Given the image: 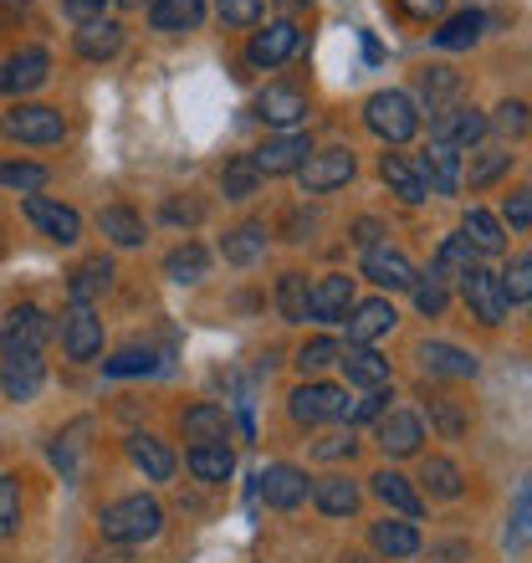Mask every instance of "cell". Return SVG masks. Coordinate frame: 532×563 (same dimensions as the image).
<instances>
[{
	"label": "cell",
	"instance_id": "24",
	"mask_svg": "<svg viewBox=\"0 0 532 563\" xmlns=\"http://www.w3.org/2000/svg\"><path fill=\"white\" fill-rule=\"evenodd\" d=\"M472 267H481V256L472 252V241L466 236H445L441 246H435V262H430V277L435 282H461Z\"/></svg>",
	"mask_w": 532,
	"mask_h": 563
},
{
	"label": "cell",
	"instance_id": "20",
	"mask_svg": "<svg viewBox=\"0 0 532 563\" xmlns=\"http://www.w3.org/2000/svg\"><path fill=\"white\" fill-rule=\"evenodd\" d=\"M364 277L389 287V292L414 287V267L404 262V252H389V246H369V252H364Z\"/></svg>",
	"mask_w": 532,
	"mask_h": 563
},
{
	"label": "cell",
	"instance_id": "48",
	"mask_svg": "<svg viewBox=\"0 0 532 563\" xmlns=\"http://www.w3.org/2000/svg\"><path fill=\"white\" fill-rule=\"evenodd\" d=\"M410 292H414V308L425 312V318H441V312L451 308V292H445V282H435V277H430V282L414 277Z\"/></svg>",
	"mask_w": 532,
	"mask_h": 563
},
{
	"label": "cell",
	"instance_id": "62",
	"mask_svg": "<svg viewBox=\"0 0 532 563\" xmlns=\"http://www.w3.org/2000/svg\"><path fill=\"white\" fill-rule=\"evenodd\" d=\"M343 563H369V559H364V553H348V559H343Z\"/></svg>",
	"mask_w": 532,
	"mask_h": 563
},
{
	"label": "cell",
	"instance_id": "33",
	"mask_svg": "<svg viewBox=\"0 0 532 563\" xmlns=\"http://www.w3.org/2000/svg\"><path fill=\"white\" fill-rule=\"evenodd\" d=\"M466 241H472V252L476 256H497L507 252V236H502V225H497V216L481 206L466 210Z\"/></svg>",
	"mask_w": 532,
	"mask_h": 563
},
{
	"label": "cell",
	"instance_id": "8",
	"mask_svg": "<svg viewBox=\"0 0 532 563\" xmlns=\"http://www.w3.org/2000/svg\"><path fill=\"white\" fill-rule=\"evenodd\" d=\"M256 497H262L266 507H277V512H292V507L308 503V472L277 461V466H266V472L256 476Z\"/></svg>",
	"mask_w": 532,
	"mask_h": 563
},
{
	"label": "cell",
	"instance_id": "7",
	"mask_svg": "<svg viewBox=\"0 0 532 563\" xmlns=\"http://www.w3.org/2000/svg\"><path fill=\"white\" fill-rule=\"evenodd\" d=\"M410 169L430 195H456L461 190V154L451 144H435V139H430V148H420V159H414Z\"/></svg>",
	"mask_w": 532,
	"mask_h": 563
},
{
	"label": "cell",
	"instance_id": "38",
	"mask_svg": "<svg viewBox=\"0 0 532 563\" xmlns=\"http://www.w3.org/2000/svg\"><path fill=\"white\" fill-rule=\"evenodd\" d=\"M420 482H425L430 497H441V503H456L461 492H466V482H461V466L445 456H430L425 472H420Z\"/></svg>",
	"mask_w": 532,
	"mask_h": 563
},
{
	"label": "cell",
	"instance_id": "39",
	"mask_svg": "<svg viewBox=\"0 0 532 563\" xmlns=\"http://www.w3.org/2000/svg\"><path fill=\"white\" fill-rule=\"evenodd\" d=\"M98 225H103V236L113 241V246H138V241H144V221H138V210H129V206H103Z\"/></svg>",
	"mask_w": 532,
	"mask_h": 563
},
{
	"label": "cell",
	"instance_id": "14",
	"mask_svg": "<svg viewBox=\"0 0 532 563\" xmlns=\"http://www.w3.org/2000/svg\"><path fill=\"white\" fill-rule=\"evenodd\" d=\"M52 73V57H46L42 46H21L15 57L0 62V92H36Z\"/></svg>",
	"mask_w": 532,
	"mask_h": 563
},
{
	"label": "cell",
	"instance_id": "55",
	"mask_svg": "<svg viewBox=\"0 0 532 563\" xmlns=\"http://www.w3.org/2000/svg\"><path fill=\"white\" fill-rule=\"evenodd\" d=\"M385 400H389V389H369L364 400L348 405V416H343V420H348V426H354V420H374L379 410H385Z\"/></svg>",
	"mask_w": 532,
	"mask_h": 563
},
{
	"label": "cell",
	"instance_id": "18",
	"mask_svg": "<svg viewBox=\"0 0 532 563\" xmlns=\"http://www.w3.org/2000/svg\"><path fill=\"white\" fill-rule=\"evenodd\" d=\"M339 364H343V374H348V385H358V389H385V385H389V358L374 354L369 343H354V349H343Z\"/></svg>",
	"mask_w": 532,
	"mask_h": 563
},
{
	"label": "cell",
	"instance_id": "46",
	"mask_svg": "<svg viewBox=\"0 0 532 563\" xmlns=\"http://www.w3.org/2000/svg\"><path fill=\"white\" fill-rule=\"evenodd\" d=\"M414 82H420V98L430 103V113H435V108H441L445 98H451V92L461 88V77L451 73V67H425V73L414 77Z\"/></svg>",
	"mask_w": 532,
	"mask_h": 563
},
{
	"label": "cell",
	"instance_id": "57",
	"mask_svg": "<svg viewBox=\"0 0 532 563\" xmlns=\"http://www.w3.org/2000/svg\"><path fill=\"white\" fill-rule=\"evenodd\" d=\"M113 0H67V15H73L77 26H88V21H103V11Z\"/></svg>",
	"mask_w": 532,
	"mask_h": 563
},
{
	"label": "cell",
	"instance_id": "23",
	"mask_svg": "<svg viewBox=\"0 0 532 563\" xmlns=\"http://www.w3.org/2000/svg\"><path fill=\"white\" fill-rule=\"evenodd\" d=\"M420 441H425V430H420V416H410V410H395L379 426V451L385 456H414Z\"/></svg>",
	"mask_w": 532,
	"mask_h": 563
},
{
	"label": "cell",
	"instance_id": "45",
	"mask_svg": "<svg viewBox=\"0 0 532 563\" xmlns=\"http://www.w3.org/2000/svg\"><path fill=\"white\" fill-rule=\"evenodd\" d=\"M159 369V358H154V349H138V343H129V349H119V354L103 364L108 379H129V374H154Z\"/></svg>",
	"mask_w": 532,
	"mask_h": 563
},
{
	"label": "cell",
	"instance_id": "19",
	"mask_svg": "<svg viewBox=\"0 0 532 563\" xmlns=\"http://www.w3.org/2000/svg\"><path fill=\"white\" fill-rule=\"evenodd\" d=\"M395 323H399V312L389 308L385 297H369V302H354V308H348V339H354V343L385 339Z\"/></svg>",
	"mask_w": 532,
	"mask_h": 563
},
{
	"label": "cell",
	"instance_id": "53",
	"mask_svg": "<svg viewBox=\"0 0 532 563\" xmlns=\"http://www.w3.org/2000/svg\"><path fill=\"white\" fill-rule=\"evenodd\" d=\"M497 129H502V134H512V139L528 134V103H518V98H507V103L497 108Z\"/></svg>",
	"mask_w": 532,
	"mask_h": 563
},
{
	"label": "cell",
	"instance_id": "25",
	"mask_svg": "<svg viewBox=\"0 0 532 563\" xmlns=\"http://www.w3.org/2000/svg\"><path fill=\"white\" fill-rule=\"evenodd\" d=\"M129 456L148 482H169V476H175V451H169L164 441H154V435H144V430L129 435Z\"/></svg>",
	"mask_w": 532,
	"mask_h": 563
},
{
	"label": "cell",
	"instance_id": "1",
	"mask_svg": "<svg viewBox=\"0 0 532 563\" xmlns=\"http://www.w3.org/2000/svg\"><path fill=\"white\" fill-rule=\"evenodd\" d=\"M98 528H103L108 543H148V538L164 528V507L138 492V497H123V503L103 507Z\"/></svg>",
	"mask_w": 532,
	"mask_h": 563
},
{
	"label": "cell",
	"instance_id": "4",
	"mask_svg": "<svg viewBox=\"0 0 532 563\" xmlns=\"http://www.w3.org/2000/svg\"><path fill=\"white\" fill-rule=\"evenodd\" d=\"M46 339H52V318L36 302H21L0 328V354H42Z\"/></svg>",
	"mask_w": 532,
	"mask_h": 563
},
{
	"label": "cell",
	"instance_id": "10",
	"mask_svg": "<svg viewBox=\"0 0 532 563\" xmlns=\"http://www.w3.org/2000/svg\"><path fill=\"white\" fill-rule=\"evenodd\" d=\"M308 154H312V139H308V134H297V129H292V134L266 139V144L252 154V164H256V175H297Z\"/></svg>",
	"mask_w": 532,
	"mask_h": 563
},
{
	"label": "cell",
	"instance_id": "22",
	"mask_svg": "<svg viewBox=\"0 0 532 563\" xmlns=\"http://www.w3.org/2000/svg\"><path fill=\"white\" fill-rule=\"evenodd\" d=\"M369 543H374V553H385V559H414V553H420V528L404 518H385L369 528Z\"/></svg>",
	"mask_w": 532,
	"mask_h": 563
},
{
	"label": "cell",
	"instance_id": "59",
	"mask_svg": "<svg viewBox=\"0 0 532 563\" xmlns=\"http://www.w3.org/2000/svg\"><path fill=\"white\" fill-rule=\"evenodd\" d=\"M379 236H385V225H379V221H369V216H364V221H354V241L364 246V252H369V246H379Z\"/></svg>",
	"mask_w": 532,
	"mask_h": 563
},
{
	"label": "cell",
	"instance_id": "35",
	"mask_svg": "<svg viewBox=\"0 0 532 563\" xmlns=\"http://www.w3.org/2000/svg\"><path fill=\"white\" fill-rule=\"evenodd\" d=\"M262 252H266V225H256V221L236 225V231L221 241V256L231 262V267H252Z\"/></svg>",
	"mask_w": 532,
	"mask_h": 563
},
{
	"label": "cell",
	"instance_id": "28",
	"mask_svg": "<svg viewBox=\"0 0 532 563\" xmlns=\"http://www.w3.org/2000/svg\"><path fill=\"white\" fill-rule=\"evenodd\" d=\"M148 21H154V31H200L206 0H154Z\"/></svg>",
	"mask_w": 532,
	"mask_h": 563
},
{
	"label": "cell",
	"instance_id": "26",
	"mask_svg": "<svg viewBox=\"0 0 532 563\" xmlns=\"http://www.w3.org/2000/svg\"><path fill=\"white\" fill-rule=\"evenodd\" d=\"M119 46H123V26L119 21H88V26H77V57H88V62H108V57H119Z\"/></svg>",
	"mask_w": 532,
	"mask_h": 563
},
{
	"label": "cell",
	"instance_id": "37",
	"mask_svg": "<svg viewBox=\"0 0 532 563\" xmlns=\"http://www.w3.org/2000/svg\"><path fill=\"white\" fill-rule=\"evenodd\" d=\"M507 169H512V154H507V148H476L472 164H461V185L481 190V185H491V179H502Z\"/></svg>",
	"mask_w": 532,
	"mask_h": 563
},
{
	"label": "cell",
	"instance_id": "60",
	"mask_svg": "<svg viewBox=\"0 0 532 563\" xmlns=\"http://www.w3.org/2000/svg\"><path fill=\"white\" fill-rule=\"evenodd\" d=\"M445 0H399V11L414 15V21H430V15H441Z\"/></svg>",
	"mask_w": 532,
	"mask_h": 563
},
{
	"label": "cell",
	"instance_id": "11",
	"mask_svg": "<svg viewBox=\"0 0 532 563\" xmlns=\"http://www.w3.org/2000/svg\"><path fill=\"white\" fill-rule=\"evenodd\" d=\"M62 349H67V358H98L103 354V318L73 302V312L62 318Z\"/></svg>",
	"mask_w": 532,
	"mask_h": 563
},
{
	"label": "cell",
	"instance_id": "49",
	"mask_svg": "<svg viewBox=\"0 0 532 563\" xmlns=\"http://www.w3.org/2000/svg\"><path fill=\"white\" fill-rule=\"evenodd\" d=\"M339 343L333 339H312V343H302V354H297V369L302 374H318V369H328V364H339Z\"/></svg>",
	"mask_w": 532,
	"mask_h": 563
},
{
	"label": "cell",
	"instance_id": "31",
	"mask_svg": "<svg viewBox=\"0 0 532 563\" xmlns=\"http://www.w3.org/2000/svg\"><path fill=\"white\" fill-rule=\"evenodd\" d=\"M374 492H379V503L395 507L399 518H420V512H425V503H420V492L410 487V476H399V472H379V476H374Z\"/></svg>",
	"mask_w": 532,
	"mask_h": 563
},
{
	"label": "cell",
	"instance_id": "43",
	"mask_svg": "<svg viewBox=\"0 0 532 563\" xmlns=\"http://www.w3.org/2000/svg\"><path fill=\"white\" fill-rule=\"evenodd\" d=\"M277 312L287 318V323H302V318H308V277H302V272H281Z\"/></svg>",
	"mask_w": 532,
	"mask_h": 563
},
{
	"label": "cell",
	"instance_id": "29",
	"mask_svg": "<svg viewBox=\"0 0 532 563\" xmlns=\"http://www.w3.org/2000/svg\"><path fill=\"white\" fill-rule=\"evenodd\" d=\"M108 287H113V262H108V256H88V262L73 272V282H67L73 302H82V308H92V297H103Z\"/></svg>",
	"mask_w": 532,
	"mask_h": 563
},
{
	"label": "cell",
	"instance_id": "2",
	"mask_svg": "<svg viewBox=\"0 0 532 563\" xmlns=\"http://www.w3.org/2000/svg\"><path fill=\"white\" fill-rule=\"evenodd\" d=\"M364 123H369L374 134L385 139V144H410L414 129H420V113H414V98L410 92H374L369 103H364Z\"/></svg>",
	"mask_w": 532,
	"mask_h": 563
},
{
	"label": "cell",
	"instance_id": "56",
	"mask_svg": "<svg viewBox=\"0 0 532 563\" xmlns=\"http://www.w3.org/2000/svg\"><path fill=\"white\" fill-rule=\"evenodd\" d=\"M312 456L318 461H343V456H354V441H348V435H323V441L312 445Z\"/></svg>",
	"mask_w": 532,
	"mask_h": 563
},
{
	"label": "cell",
	"instance_id": "13",
	"mask_svg": "<svg viewBox=\"0 0 532 563\" xmlns=\"http://www.w3.org/2000/svg\"><path fill=\"white\" fill-rule=\"evenodd\" d=\"M256 119L271 123V129H281V134H292L297 123L308 119V92L287 88V82H277V88H266L262 98H256Z\"/></svg>",
	"mask_w": 532,
	"mask_h": 563
},
{
	"label": "cell",
	"instance_id": "61",
	"mask_svg": "<svg viewBox=\"0 0 532 563\" xmlns=\"http://www.w3.org/2000/svg\"><path fill=\"white\" fill-rule=\"evenodd\" d=\"M522 533H528V487L518 492V522H512V533H507V543H522Z\"/></svg>",
	"mask_w": 532,
	"mask_h": 563
},
{
	"label": "cell",
	"instance_id": "54",
	"mask_svg": "<svg viewBox=\"0 0 532 563\" xmlns=\"http://www.w3.org/2000/svg\"><path fill=\"white\" fill-rule=\"evenodd\" d=\"M430 416H435V426H441L445 441H456L461 430H466V416H461V410H456L451 400H435V405H430Z\"/></svg>",
	"mask_w": 532,
	"mask_h": 563
},
{
	"label": "cell",
	"instance_id": "32",
	"mask_svg": "<svg viewBox=\"0 0 532 563\" xmlns=\"http://www.w3.org/2000/svg\"><path fill=\"white\" fill-rule=\"evenodd\" d=\"M210 272V256L200 241H185V246H175V252L164 256V277L179 282V287H190V282H200Z\"/></svg>",
	"mask_w": 532,
	"mask_h": 563
},
{
	"label": "cell",
	"instance_id": "40",
	"mask_svg": "<svg viewBox=\"0 0 532 563\" xmlns=\"http://www.w3.org/2000/svg\"><path fill=\"white\" fill-rule=\"evenodd\" d=\"M481 26H487L481 11H456L441 31H435V46H441V52H461V46H472L476 36H481Z\"/></svg>",
	"mask_w": 532,
	"mask_h": 563
},
{
	"label": "cell",
	"instance_id": "9",
	"mask_svg": "<svg viewBox=\"0 0 532 563\" xmlns=\"http://www.w3.org/2000/svg\"><path fill=\"white\" fill-rule=\"evenodd\" d=\"M491 123L476 113V108H435V119H430V134L435 144H451V148H472L487 139Z\"/></svg>",
	"mask_w": 532,
	"mask_h": 563
},
{
	"label": "cell",
	"instance_id": "30",
	"mask_svg": "<svg viewBox=\"0 0 532 563\" xmlns=\"http://www.w3.org/2000/svg\"><path fill=\"white\" fill-rule=\"evenodd\" d=\"M312 503H318V512H328V518H348L358 507V487L348 476H323V482H312Z\"/></svg>",
	"mask_w": 532,
	"mask_h": 563
},
{
	"label": "cell",
	"instance_id": "6",
	"mask_svg": "<svg viewBox=\"0 0 532 563\" xmlns=\"http://www.w3.org/2000/svg\"><path fill=\"white\" fill-rule=\"evenodd\" d=\"M287 410H292L297 426H323V420L348 416V395H343L339 385H297Z\"/></svg>",
	"mask_w": 532,
	"mask_h": 563
},
{
	"label": "cell",
	"instance_id": "44",
	"mask_svg": "<svg viewBox=\"0 0 532 563\" xmlns=\"http://www.w3.org/2000/svg\"><path fill=\"white\" fill-rule=\"evenodd\" d=\"M497 287H502V297H507V308H512V302H528L532 297V256L522 252V256H512V262H507V272L502 277H497Z\"/></svg>",
	"mask_w": 532,
	"mask_h": 563
},
{
	"label": "cell",
	"instance_id": "36",
	"mask_svg": "<svg viewBox=\"0 0 532 563\" xmlns=\"http://www.w3.org/2000/svg\"><path fill=\"white\" fill-rule=\"evenodd\" d=\"M190 472L200 476V482H225V476L236 472V456H231V445L225 441L190 445Z\"/></svg>",
	"mask_w": 532,
	"mask_h": 563
},
{
	"label": "cell",
	"instance_id": "17",
	"mask_svg": "<svg viewBox=\"0 0 532 563\" xmlns=\"http://www.w3.org/2000/svg\"><path fill=\"white\" fill-rule=\"evenodd\" d=\"M42 379H46L42 354H5L0 358V385H5L11 400H36Z\"/></svg>",
	"mask_w": 532,
	"mask_h": 563
},
{
	"label": "cell",
	"instance_id": "41",
	"mask_svg": "<svg viewBox=\"0 0 532 563\" xmlns=\"http://www.w3.org/2000/svg\"><path fill=\"white\" fill-rule=\"evenodd\" d=\"M379 175H385V185L404 200V206H420V200H425V185L414 179V169L399 159V154H385V159H379Z\"/></svg>",
	"mask_w": 532,
	"mask_h": 563
},
{
	"label": "cell",
	"instance_id": "63",
	"mask_svg": "<svg viewBox=\"0 0 532 563\" xmlns=\"http://www.w3.org/2000/svg\"><path fill=\"white\" fill-rule=\"evenodd\" d=\"M119 5H129V11H138V5H144V0H119Z\"/></svg>",
	"mask_w": 532,
	"mask_h": 563
},
{
	"label": "cell",
	"instance_id": "58",
	"mask_svg": "<svg viewBox=\"0 0 532 563\" xmlns=\"http://www.w3.org/2000/svg\"><path fill=\"white\" fill-rule=\"evenodd\" d=\"M200 216H206V210H200V206H190V200H185V206H179V200H169V206H164V221H185V225H195V221H200Z\"/></svg>",
	"mask_w": 532,
	"mask_h": 563
},
{
	"label": "cell",
	"instance_id": "16",
	"mask_svg": "<svg viewBox=\"0 0 532 563\" xmlns=\"http://www.w3.org/2000/svg\"><path fill=\"white\" fill-rule=\"evenodd\" d=\"M461 287H466V302H472V312L487 328H497L507 318V297H502V287H497V277H491V272L472 267L466 277H461Z\"/></svg>",
	"mask_w": 532,
	"mask_h": 563
},
{
	"label": "cell",
	"instance_id": "34",
	"mask_svg": "<svg viewBox=\"0 0 532 563\" xmlns=\"http://www.w3.org/2000/svg\"><path fill=\"white\" fill-rule=\"evenodd\" d=\"M179 426H185V441H195V445L225 441V410H221V405H210V400L206 405H190Z\"/></svg>",
	"mask_w": 532,
	"mask_h": 563
},
{
	"label": "cell",
	"instance_id": "3",
	"mask_svg": "<svg viewBox=\"0 0 532 563\" xmlns=\"http://www.w3.org/2000/svg\"><path fill=\"white\" fill-rule=\"evenodd\" d=\"M0 129H5V139H15V144H62L67 119L46 103H15L11 113L0 119Z\"/></svg>",
	"mask_w": 532,
	"mask_h": 563
},
{
	"label": "cell",
	"instance_id": "50",
	"mask_svg": "<svg viewBox=\"0 0 532 563\" xmlns=\"http://www.w3.org/2000/svg\"><path fill=\"white\" fill-rule=\"evenodd\" d=\"M21 528V487L15 476H0V538H11Z\"/></svg>",
	"mask_w": 532,
	"mask_h": 563
},
{
	"label": "cell",
	"instance_id": "15",
	"mask_svg": "<svg viewBox=\"0 0 532 563\" xmlns=\"http://www.w3.org/2000/svg\"><path fill=\"white\" fill-rule=\"evenodd\" d=\"M348 308H354V277L333 272L318 287H308V318H318V323H343Z\"/></svg>",
	"mask_w": 532,
	"mask_h": 563
},
{
	"label": "cell",
	"instance_id": "64",
	"mask_svg": "<svg viewBox=\"0 0 532 563\" xmlns=\"http://www.w3.org/2000/svg\"><path fill=\"white\" fill-rule=\"evenodd\" d=\"M0 256H5V241H0Z\"/></svg>",
	"mask_w": 532,
	"mask_h": 563
},
{
	"label": "cell",
	"instance_id": "52",
	"mask_svg": "<svg viewBox=\"0 0 532 563\" xmlns=\"http://www.w3.org/2000/svg\"><path fill=\"white\" fill-rule=\"evenodd\" d=\"M502 216H507V225H512V231H528V225H532V190H528V185L507 195Z\"/></svg>",
	"mask_w": 532,
	"mask_h": 563
},
{
	"label": "cell",
	"instance_id": "5",
	"mask_svg": "<svg viewBox=\"0 0 532 563\" xmlns=\"http://www.w3.org/2000/svg\"><path fill=\"white\" fill-rule=\"evenodd\" d=\"M297 179H302L308 195L339 190V185L354 179V154H348V148H312L308 159H302V169H297Z\"/></svg>",
	"mask_w": 532,
	"mask_h": 563
},
{
	"label": "cell",
	"instance_id": "21",
	"mask_svg": "<svg viewBox=\"0 0 532 563\" xmlns=\"http://www.w3.org/2000/svg\"><path fill=\"white\" fill-rule=\"evenodd\" d=\"M297 52V26L292 21H271L266 31H256L252 36V67H281V62Z\"/></svg>",
	"mask_w": 532,
	"mask_h": 563
},
{
	"label": "cell",
	"instance_id": "42",
	"mask_svg": "<svg viewBox=\"0 0 532 563\" xmlns=\"http://www.w3.org/2000/svg\"><path fill=\"white\" fill-rule=\"evenodd\" d=\"M256 185H262V175H256L252 154H236V159H231V164L221 169V190H225V200H252Z\"/></svg>",
	"mask_w": 532,
	"mask_h": 563
},
{
	"label": "cell",
	"instance_id": "27",
	"mask_svg": "<svg viewBox=\"0 0 532 563\" xmlns=\"http://www.w3.org/2000/svg\"><path fill=\"white\" fill-rule=\"evenodd\" d=\"M420 358H425L430 374H445V379H472L476 374V354H466L456 343H441V339H430L425 349H420Z\"/></svg>",
	"mask_w": 532,
	"mask_h": 563
},
{
	"label": "cell",
	"instance_id": "51",
	"mask_svg": "<svg viewBox=\"0 0 532 563\" xmlns=\"http://www.w3.org/2000/svg\"><path fill=\"white\" fill-rule=\"evenodd\" d=\"M225 26H256L262 21V0H215Z\"/></svg>",
	"mask_w": 532,
	"mask_h": 563
},
{
	"label": "cell",
	"instance_id": "47",
	"mask_svg": "<svg viewBox=\"0 0 532 563\" xmlns=\"http://www.w3.org/2000/svg\"><path fill=\"white\" fill-rule=\"evenodd\" d=\"M0 185H5V190H21V195H36L46 185V169H42V164L5 159V164H0Z\"/></svg>",
	"mask_w": 532,
	"mask_h": 563
},
{
	"label": "cell",
	"instance_id": "12",
	"mask_svg": "<svg viewBox=\"0 0 532 563\" xmlns=\"http://www.w3.org/2000/svg\"><path fill=\"white\" fill-rule=\"evenodd\" d=\"M26 221L42 225L46 236L62 241V246H73L82 236V216L73 206H62V200H46V195H26Z\"/></svg>",
	"mask_w": 532,
	"mask_h": 563
}]
</instances>
